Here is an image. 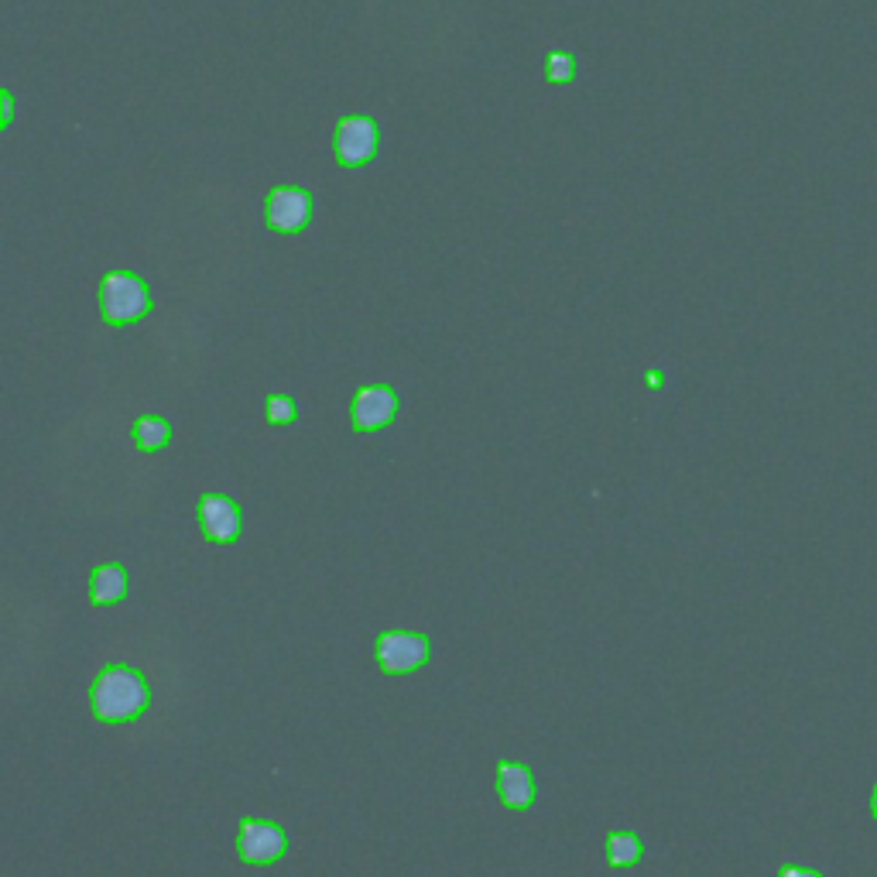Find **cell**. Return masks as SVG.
Instances as JSON below:
<instances>
[{"instance_id": "obj_9", "label": "cell", "mask_w": 877, "mask_h": 877, "mask_svg": "<svg viewBox=\"0 0 877 877\" xmlns=\"http://www.w3.org/2000/svg\"><path fill=\"white\" fill-rule=\"evenodd\" d=\"M497 792H501V802L514 812H525L535 802V775H531L528 764H514V761H501L497 764Z\"/></svg>"}, {"instance_id": "obj_5", "label": "cell", "mask_w": 877, "mask_h": 877, "mask_svg": "<svg viewBox=\"0 0 877 877\" xmlns=\"http://www.w3.org/2000/svg\"><path fill=\"white\" fill-rule=\"evenodd\" d=\"M264 220L275 233H299L312 220V192L299 185H278L271 189L268 206H264Z\"/></svg>"}, {"instance_id": "obj_11", "label": "cell", "mask_w": 877, "mask_h": 877, "mask_svg": "<svg viewBox=\"0 0 877 877\" xmlns=\"http://www.w3.org/2000/svg\"><path fill=\"white\" fill-rule=\"evenodd\" d=\"M641 836L638 833H627V830H617L607 836V843H603V854H607V864L610 867H634L641 860Z\"/></svg>"}, {"instance_id": "obj_17", "label": "cell", "mask_w": 877, "mask_h": 877, "mask_svg": "<svg viewBox=\"0 0 877 877\" xmlns=\"http://www.w3.org/2000/svg\"><path fill=\"white\" fill-rule=\"evenodd\" d=\"M871 812H874V819H877V788H874V795H871Z\"/></svg>"}, {"instance_id": "obj_10", "label": "cell", "mask_w": 877, "mask_h": 877, "mask_svg": "<svg viewBox=\"0 0 877 877\" xmlns=\"http://www.w3.org/2000/svg\"><path fill=\"white\" fill-rule=\"evenodd\" d=\"M127 569L120 562H103V566L93 569L90 576V600L96 607H114L127 597Z\"/></svg>"}, {"instance_id": "obj_12", "label": "cell", "mask_w": 877, "mask_h": 877, "mask_svg": "<svg viewBox=\"0 0 877 877\" xmlns=\"http://www.w3.org/2000/svg\"><path fill=\"white\" fill-rule=\"evenodd\" d=\"M131 436L144 449V453H155V449H165L168 442H172V425H168L165 418H158V415H144V418L134 422Z\"/></svg>"}, {"instance_id": "obj_13", "label": "cell", "mask_w": 877, "mask_h": 877, "mask_svg": "<svg viewBox=\"0 0 877 877\" xmlns=\"http://www.w3.org/2000/svg\"><path fill=\"white\" fill-rule=\"evenodd\" d=\"M576 76V59L569 52H552L545 59V79L549 83H569Z\"/></svg>"}, {"instance_id": "obj_14", "label": "cell", "mask_w": 877, "mask_h": 877, "mask_svg": "<svg viewBox=\"0 0 877 877\" xmlns=\"http://www.w3.org/2000/svg\"><path fill=\"white\" fill-rule=\"evenodd\" d=\"M295 415H299V405H295L288 394H271L268 398V418L275 425H288L295 422Z\"/></svg>"}, {"instance_id": "obj_1", "label": "cell", "mask_w": 877, "mask_h": 877, "mask_svg": "<svg viewBox=\"0 0 877 877\" xmlns=\"http://www.w3.org/2000/svg\"><path fill=\"white\" fill-rule=\"evenodd\" d=\"M90 706L100 723H131L151 706V686L134 665H107L90 686Z\"/></svg>"}, {"instance_id": "obj_6", "label": "cell", "mask_w": 877, "mask_h": 877, "mask_svg": "<svg viewBox=\"0 0 877 877\" xmlns=\"http://www.w3.org/2000/svg\"><path fill=\"white\" fill-rule=\"evenodd\" d=\"M237 850L247 864H275L288 850V833L268 819H244L237 830Z\"/></svg>"}, {"instance_id": "obj_3", "label": "cell", "mask_w": 877, "mask_h": 877, "mask_svg": "<svg viewBox=\"0 0 877 877\" xmlns=\"http://www.w3.org/2000/svg\"><path fill=\"white\" fill-rule=\"evenodd\" d=\"M377 148H381V131H377L374 117H343L336 124V138H333V155L343 168H360L367 162H374Z\"/></svg>"}, {"instance_id": "obj_16", "label": "cell", "mask_w": 877, "mask_h": 877, "mask_svg": "<svg viewBox=\"0 0 877 877\" xmlns=\"http://www.w3.org/2000/svg\"><path fill=\"white\" fill-rule=\"evenodd\" d=\"M14 120V96L11 90H4V124H11Z\"/></svg>"}, {"instance_id": "obj_2", "label": "cell", "mask_w": 877, "mask_h": 877, "mask_svg": "<svg viewBox=\"0 0 877 877\" xmlns=\"http://www.w3.org/2000/svg\"><path fill=\"white\" fill-rule=\"evenodd\" d=\"M100 312L110 326H131L151 312V292L131 271H110L100 285Z\"/></svg>"}, {"instance_id": "obj_8", "label": "cell", "mask_w": 877, "mask_h": 877, "mask_svg": "<svg viewBox=\"0 0 877 877\" xmlns=\"http://www.w3.org/2000/svg\"><path fill=\"white\" fill-rule=\"evenodd\" d=\"M240 521H244V514H240L237 501H230V497H223V494L199 497V528H203L206 542H213V545L237 542Z\"/></svg>"}, {"instance_id": "obj_15", "label": "cell", "mask_w": 877, "mask_h": 877, "mask_svg": "<svg viewBox=\"0 0 877 877\" xmlns=\"http://www.w3.org/2000/svg\"><path fill=\"white\" fill-rule=\"evenodd\" d=\"M778 877H823V874L809 871V867H799V864H785L782 871H778Z\"/></svg>"}, {"instance_id": "obj_4", "label": "cell", "mask_w": 877, "mask_h": 877, "mask_svg": "<svg viewBox=\"0 0 877 877\" xmlns=\"http://www.w3.org/2000/svg\"><path fill=\"white\" fill-rule=\"evenodd\" d=\"M374 651H377V665L388 675L415 672L432 658L429 638L418 631H384L381 638H377Z\"/></svg>"}, {"instance_id": "obj_7", "label": "cell", "mask_w": 877, "mask_h": 877, "mask_svg": "<svg viewBox=\"0 0 877 877\" xmlns=\"http://www.w3.org/2000/svg\"><path fill=\"white\" fill-rule=\"evenodd\" d=\"M398 415V394L388 384H367L353 394V405H350V422L357 432H377L384 425L394 422Z\"/></svg>"}]
</instances>
